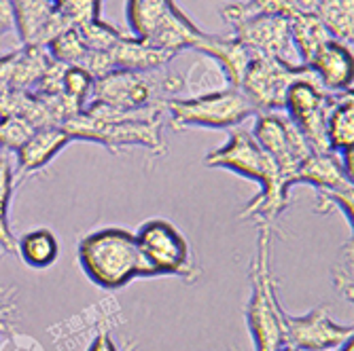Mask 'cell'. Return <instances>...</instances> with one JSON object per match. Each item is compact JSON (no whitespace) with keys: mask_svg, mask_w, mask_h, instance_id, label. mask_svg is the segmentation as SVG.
I'll use <instances>...</instances> for the list:
<instances>
[{"mask_svg":"<svg viewBox=\"0 0 354 351\" xmlns=\"http://www.w3.org/2000/svg\"><path fill=\"white\" fill-rule=\"evenodd\" d=\"M166 112L172 130L202 127V130H234L246 119L257 117V108L248 102L246 95L232 85L216 91L200 93L196 98L180 100L174 98L166 104Z\"/></svg>","mask_w":354,"mask_h":351,"instance_id":"cell-7","label":"cell"},{"mask_svg":"<svg viewBox=\"0 0 354 351\" xmlns=\"http://www.w3.org/2000/svg\"><path fill=\"white\" fill-rule=\"evenodd\" d=\"M354 328L342 326L329 317L327 307H316L306 315L284 313V345L299 351H329L352 341Z\"/></svg>","mask_w":354,"mask_h":351,"instance_id":"cell-12","label":"cell"},{"mask_svg":"<svg viewBox=\"0 0 354 351\" xmlns=\"http://www.w3.org/2000/svg\"><path fill=\"white\" fill-rule=\"evenodd\" d=\"M274 225L259 222L257 248L250 263V299L246 324L252 334L254 351H276L284 345V309L276 294L272 271Z\"/></svg>","mask_w":354,"mask_h":351,"instance_id":"cell-4","label":"cell"},{"mask_svg":"<svg viewBox=\"0 0 354 351\" xmlns=\"http://www.w3.org/2000/svg\"><path fill=\"white\" fill-rule=\"evenodd\" d=\"M342 93H329L316 79H301L291 85L284 98L282 112L295 123L314 152H329L327 117Z\"/></svg>","mask_w":354,"mask_h":351,"instance_id":"cell-10","label":"cell"},{"mask_svg":"<svg viewBox=\"0 0 354 351\" xmlns=\"http://www.w3.org/2000/svg\"><path fill=\"white\" fill-rule=\"evenodd\" d=\"M136 239L155 277L174 275L187 283L202 277V269L193 259L189 241L172 222L164 218H151L140 225Z\"/></svg>","mask_w":354,"mask_h":351,"instance_id":"cell-8","label":"cell"},{"mask_svg":"<svg viewBox=\"0 0 354 351\" xmlns=\"http://www.w3.org/2000/svg\"><path fill=\"white\" fill-rule=\"evenodd\" d=\"M79 32H81V37L89 51H104V53H109L117 45V41L123 37L115 26H111L102 19H93L89 23L81 26Z\"/></svg>","mask_w":354,"mask_h":351,"instance_id":"cell-28","label":"cell"},{"mask_svg":"<svg viewBox=\"0 0 354 351\" xmlns=\"http://www.w3.org/2000/svg\"><path fill=\"white\" fill-rule=\"evenodd\" d=\"M232 30V37H236L244 47H248L252 55L276 57L288 63H301L291 41V28H288L286 17H250L240 23H234Z\"/></svg>","mask_w":354,"mask_h":351,"instance_id":"cell-13","label":"cell"},{"mask_svg":"<svg viewBox=\"0 0 354 351\" xmlns=\"http://www.w3.org/2000/svg\"><path fill=\"white\" fill-rule=\"evenodd\" d=\"M204 163L208 168L230 170L242 178L254 180L261 186L259 195L246 203L244 212L240 214L242 220H257V225L259 222L274 225V220L286 210L291 184L286 182V178L274 163V159L242 125L234 127L230 132V140L221 148L206 154Z\"/></svg>","mask_w":354,"mask_h":351,"instance_id":"cell-1","label":"cell"},{"mask_svg":"<svg viewBox=\"0 0 354 351\" xmlns=\"http://www.w3.org/2000/svg\"><path fill=\"white\" fill-rule=\"evenodd\" d=\"M47 53L51 59L64 63V66H79L81 68V63L87 57L89 49L81 37L79 28H68L66 32H62L57 39H53L47 45Z\"/></svg>","mask_w":354,"mask_h":351,"instance_id":"cell-25","label":"cell"},{"mask_svg":"<svg viewBox=\"0 0 354 351\" xmlns=\"http://www.w3.org/2000/svg\"><path fill=\"white\" fill-rule=\"evenodd\" d=\"M327 142L333 152L354 146V98L352 91L342 93L327 117Z\"/></svg>","mask_w":354,"mask_h":351,"instance_id":"cell-23","label":"cell"},{"mask_svg":"<svg viewBox=\"0 0 354 351\" xmlns=\"http://www.w3.org/2000/svg\"><path fill=\"white\" fill-rule=\"evenodd\" d=\"M125 17L136 39L176 55L193 49L202 37V30L176 7L174 0H127Z\"/></svg>","mask_w":354,"mask_h":351,"instance_id":"cell-6","label":"cell"},{"mask_svg":"<svg viewBox=\"0 0 354 351\" xmlns=\"http://www.w3.org/2000/svg\"><path fill=\"white\" fill-rule=\"evenodd\" d=\"M9 32H15V15L11 0H0V39Z\"/></svg>","mask_w":354,"mask_h":351,"instance_id":"cell-32","label":"cell"},{"mask_svg":"<svg viewBox=\"0 0 354 351\" xmlns=\"http://www.w3.org/2000/svg\"><path fill=\"white\" fill-rule=\"evenodd\" d=\"M331 208H339L352 229L354 222V188L348 190H318V201L314 205L316 214H327Z\"/></svg>","mask_w":354,"mask_h":351,"instance_id":"cell-30","label":"cell"},{"mask_svg":"<svg viewBox=\"0 0 354 351\" xmlns=\"http://www.w3.org/2000/svg\"><path fill=\"white\" fill-rule=\"evenodd\" d=\"M115 70H157L164 68L176 57V53L157 49L136 37H121L117 45L109 51Z\"/></svg>","mask_w":354,"mask_h":351,"instance_id":"cell-17","label":"cell"},{"mask_svg":"<svg viewBox=\"0 0 354 351\" xmlns=\"http://www.w3.org/2000/svg\"><path fill=\"white\" fill-rule=\"evenodd\" d=\"M17 254L28 267L47 269L59 257V241L49 229H35L17 239Z\"/></svg>","mask_w":354,"mask_h":351,"instance_id":"cell-21","label":"cell"},{"mask_svg":"<svg viewBox=\"0 0 354 351\" xmlns=\"http://www.w3.org/2000/svg\"><path fill=\"white\" fill-rule=\"evenodd\" d=\"M127 351H134V347H132V349H127Z\"/></svg>","mask_w":354,"mask_h":351,"instance_id":"cell-37","label":"cell"},{"mask_svg":"<svg viewBox=\"0 0 354 351\" xmlns=\"http://www.w3.org/2000/svg\"><path fill=\"white\" fill-rule=\"evenodd\" d=\"M0 320H3V317H0ZM3 322H5V320H3ZM7 324H9V322H7Z\"/></svg>","mask_w":354,"mask_h":351,"instance_id":"cell-38","label":"cell"},{"mask_svg":"<svg viewBox=\"0 0 354 351\" xmlns=\"http://www.w3.org/2000/svg\"><path fill=\"white\" fill-rule=\"evenodd\" d=\"M79 263L102 290H119L138 277H155L136 233L119 227L93 231L79 241Z\"/></svg>","mask_w":354,"mask_h":351,"instance_id":"cell-3","label":"cell"},{"mask_svg":"<svg viewBox=\"0 0 354 351\" xmlns=\"http://www.w3.org/2000/svg\"><path fill=\"white\" fill-rule=\"evenodd\" d=\"M312 184L316 190H348L352 186V178L344 172L337 152H312L299 166L295 184Z\"/></svg>","mask_w":354,"mask_h":351,"instance_id":"cell-18","label":"cell"},{"mask_svg":"<svg viewBox=\"0 0 354 351\" xmlns=\"http://www.w3.org/2000/svg\"><path fill=\"white\" fill-rule=\"evenodd\" d=\"M51 3L73 28L100 19V0H51Z\"/></svg>","mask_w":354,"mask_h":351,"instance_id":"cell-27","label":"cell"},{"mask_svg":"<svg viewBox=\"0 0 354 351\" xmlns=\"http://www.w3.org/2000/svg\"><path fill=\"white\" fill-rule=\"evenodd\" d=\"M93 89V79L79 66H66L62 79V95L66 100H71L75 106L83 108L87 100L91 98Z\"/></svg>","mask_w":354,"mask_h":351,"instance_id":"cell-26","label":"cell"},{"mask_svg":"<svg viewBox=\"0 0 354 351\" xmlns=\"http://www.w3.org/2000/svg\"><path fill=\"white\" fill-rule=\"evenodd\" d=\"M276 351H299V349H295V347H291V345H282V347L276 349Z\"/></svg>","mask_w":354,"mask_h":351,"instance_id":"cell-36","label":"cell"},{"mask_svg":"<svg viewBox=\"0 0 354 351\" xmlns=\"http://www.w3.org/2000/svg\"><path fill=\"white\" fill-rule=\"evenodd\" d=\"M316 17L323 21L329 37L344 45L354 39V0H316Z\"/></svg>","mask_w":354,"mask_h":351,"instance_id":"cell-22","label":"cell"},{"mask_svg":"<svg viewBox=\"0 0 354 351\" xmlns=\"http://www.w3.org/2000/svg\"><path fill=\"white\" fill-rule=\"evenodd\" d=\"M337 351H354V345H352V341H348V343H346L344 347H339Z\"/></svg>","mask_w":354,"mask_h":351,"instance_id":"cell-35","label":"cell"},{"mask_svg":"<svg viewBox=\"0 0 354 351\" xmlns=\"http://www.w3.org/2000/svg\"><path fill=\"white\" fill-rule=\"evenodd\" d=\"M301 79H314L304 63H288L276 57L254 55L240 83V91L257 112H280L284 108L286 91Z\"/></svg>","mask_w":354,"mask_h":351,"instance_id":"cell-9","label":"cell"},{"mask_svg":"<svg viewBox=\"0 0 354 351\" xmlns=\"http://www.w3.org/2000/svg\"><path fill=\"white\" fill-rule=\"evenodd\" d=\"M87 351H117V345H115V341H113V337L109 332H100L91 341Z\"/></svg>","mask_w":354,"mask_h":351,"instance_id":"cell-34","label":"cell"},{"mask_svg":"<svg viewBox=\"0 0 354 351\" xmlns=\"http://www.w3.org/2000/svg\"><path fill=\"white\" fill-rule=\"evenodd\" d=\"M288 28H291V41L297 51V57L304 66L314 57V53L323 47L327 41H331L327 28L316 17V13H304L288 19Z\"/></svg>","mask_w":354,"mask_h":351,"instance_id":"cell-20","label":"cell"},{"mask_svg":"<svg viewBox=\"0 0 354 351\" xmlns=\"http://www.w3.org/2000/svg\"><path fill=\"white\" fill-rule=\"evenodd\" d=\"M71 142H75L59 125H47L35 130L26 144L15 152L17 157V174H35L43 168H47L57 152H62Z\"/></svg>","mask_w":354,"mask_h":351,"instance_id":"cell-16","label":"cell"},{"mask_svg":"<svg viewBox=\"0 0 354 351\" xmlns=\"http://www.w3.org/2000/svg\"><path fill=\"white\" fill-rule=\"evenodd\" d=\"M252 138L274 159L288 184H295L299 166L314 152L295 123L280 112H259L252 127Z\"/></svg>","mask_w":354,"mask_h":351,"instance_id":"cell-11","label":"cell"},{"mask_svg":"<svg viewBox=\"0 0 354 351\" xmlns=\"http://www.w3.org/2000/svg\"><path fill=\"white\" fill-rule=\"evenodd\" d=\"M333 285L344 301L352 303V299H354L352 297V292H354V285H352V239L344 245V259L333 269Z\"/></svg>","mask_w":354,"mask_h":351,"instance_id":"cell-31","label":"cell"},{"mask_svg":"<svg viewBox=\"0 0 354 351\" xmlns=\"http://www.w3.org/2000/svg\"><path fill=\"white\" fill-rule=\"evenodd\" d=\"M193 49L206 55L208 59L216 61L227 85L238 89L254 57L250 49L244 47L236 37H214V34H206V32H202V37L193 45Z\"/></svg>","mask_w":354,"mask_h":351,"instance_id":"cell-15","label":"cell"},{"mask_svg":"<svg viewBox=\"0 0 354 351\" xmlns=\"http://www.w3.org/2000/svg\"><path fill=\"white\" fill-rule=\"evenodd\" d=\"M316 0H246V3L225 5L221 9L223 19L230 26L240 23L250 17H263V15H278L291 19L295 15L314 13Z\"/></svg>","mask_w":354,"mask_h":351,"instance_id":"cell-19","label":"cell"},{"mask_svg":"<svg viewBox=\"0 0 354 351\" xmlns=\"http://www.w3.org/2000/svg\"><path fill=\"white\" fill-rule=\"evenodd\" d=\"M13 297H15V290H11V288H0V317H3L5 322H9V317L15 311Z\"/></svg>","mask_w":354,"mask_h":351,"instance_id":"cell-33","label":"cell"},{"mask_svg":"<svg viewBox=\"0 0 354 351\" xmlns=\"http://www.w3.org/2000/svg\"><path fill=\"white\" fill-rule=\"evenodd\" d=\"M308 68L318 81V85L329 93L352 91V49L339 41H327L314 57L308 61Z\"/></svg>","mask_w":354,"mask_h":351,"instance_id":"cell-14","label":"cell"},{"mask_svg":"<svg viewBox=\"0 0 354 351\" xmlns=\"http://www.w3.org/2000/svg\"><path fill=\"white\" fill-rule=\"evenodd\" d=\"M166 108H115L87 102L81 112L59 127L73 140L98 142L113 152L123 146H145L155 154H166L162 138Z\"/></svg>","mask_w":354,"mask_h":351,"instance_id":"cell-2","label":"cell"},{"mask_svg":"<svg viewBox=\"0 0 354 351\" xmlns=\"http://www.w3.org/2000/svg\"><path fill=\"white\" fill-rule=\"evenodd\" d=\"M37 127H32L24 117L17 114H5L0 117V148L17 152L26 140L35 134Z\"/></svg>","mask_w":354,"mask_h":351,"instance_id":"cell-29","label":"cell"},{"mask_svg":"<svg viewBox=\"0 0 354 351\" xmlns=\"http://www.w3.org/2000/svg\"><path fill=\"white\" fill-rule=\"evenodd\" d=\"M15 186V172L7 157H0V250L7 254H17V239L9 225V205Z\"/></svg>","mask_w":354,"mask_h":351,"instance_id":"cell-24","label":"cell"},{"mask_svg":"<svg viewBox=\"0 0 354 351\" xmlns=\"http://www.w3.org/2000/svg\"><path fill=\"white\" fill-rule=\"evenodd\" d=\"M187 89L180 74L157 70H111L93 81L89 102H100L115 108H166L170 100Z\"/></svg>","mask_w":354,"mask_h":351,"instance_id":"cell-5","label":"cell"}]
</instances>
